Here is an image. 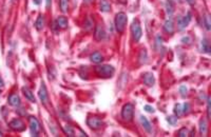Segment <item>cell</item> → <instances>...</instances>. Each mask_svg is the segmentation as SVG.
Masks as SVG:
<instances>
[{"label": "cell", "instance_id": "cell-29", "mask_svg": "<svg viewBox=\"0 0 211 137\" xmlns=\"http://www.w3.org/2000/svg\"><path fill=\"white\" fill-rule=\"evenodd\" d=\"M167 121H168L170 124H175L176 122H177V117H175V116H169V117L167 118Z\"/></svg>", "mask_w": 211, "mask_h": 137}, {"label": "cell", "instance_id": "cell-33", "mask_svg": "<svg viewBox=\"0 0 211 137\" xmlns=\"http://www.w3.org/2000/svg\"><path fill=\"white\" fill-rule=\"evenodd\" d=\"M180 92H181L182 96H185V95H186V93H187V88L185 86H182L180 88Z\"/></svg>", "mask_w": 211, "mask_h": 137}, {"label": "cell", "instance_id": "cell-37", "mask_svg": "<svg viewBox=\"0 0 211 137\" xmlns=\"http://www.w3.org/2000/svg\"><path fill=\"white\" fill-rule=\"evenodd\" d=\"M94 0H83V2H85L86 4H90V3H92Z\"/></svg>", "mask_w": 211, "mask_h": 137}, {"label": "cell", "instance_id": "cell-4", "mask_svg": "<svg viewBox=\"0 0 211 137\" xmlns=\"http://www.w3.org/2000/svg\"><path fill=\"white\" fill-rule=\"evenodd\" d=\"M131 32H132V36H133L134 41L135 42L140 41L143 33H141V28L140 25V22H138L137 20H133L132 25H131Z\"/></svg>", "mask_w": 211, "mask_h": 137}, {"label": "cell", "instance_id": "cell-27", "mask_svg": "<svg viewBox=\"0 0 211 137\" xmlns=\"http://www.w3.org/2000/svg\"><path fill=\"white\" fill-rule=\"evenodd\" d=\"M174 114L176 115V117H178V116L183 114V108H182L181 104H176L174 107Z\"/></svg>", "mask_w": 211, "mask_h": 137}, {"label": "cell", "instance_id": "cell-32", "mask_svg": "<svg viewBox=\"0 0 211 137\" xmlns=\"http://www.w3.org/2000/svg\"><path fill=\"white\" fill-rule=\"evenodd\" d=\"M144 109H145L146 112H149V113L154 112V108L151 107V106H145V107H144Z\"/></svg>", "mask_w": 211, "mask_h": 137}, {"label": "cell", "instance_id": "cell-38", "mask_svg": "<svg viewBox=\"0 0 211 137\" xmlns=\"http://www.w3.org/2000/svg\"><path fill=\"white\" fill-rule=\"evenodd\" d=\"M186 1H187V2H188V3H189V4H191V5H192V4H194L195 0H186Z\"/></svg>", "mask_w": 211, "mask_h": 137}, {"label": "cell", "instance_id": "cell-34", "mask_svg": "<svg viewBox=\"0 0 211 137\" xmlns=\"http://www.w3.org/2000/svg\"><path fill=\"white\" fill-rule=\"evenodd\" d=\"M190 110V104L189 103H185L184 104V109H183V114L184 113H188Z\"/></svg>", "mask_w": 211, "mask_h": 137}, {"label": "cell", "instance_id": "cell-19", "mask_svg": "<svg viewBox=\"0 0 211 137\" xmlns=\"http://www.w3.org/2000/svg\"><path fill=\"white\" fill-rule=\"evenodd\" d=\"M166 11L169 16H171L173 14V12H174V2L172 0H168L166 2Z\"/></svg>", "mask_w": 211, "mask_h": 137}, {"label": "cell", "instance_id": "cell-3", "mask_svg": "<svg viewBox=\"0 0 211 137\" xmlns=\"http://www.w3.org/2000/svg\"><path fill=\"white\" fill-rule=\"evenodd\" d=\"M134 114V107L132 103H127L123 107L121 110V117L125 121H131Z\"/></svg>", "mask_w": 211, "mask_h": 137}, {"label": "cell", "instance_id": "cell-16", "mask_svg": "<svg viewBox=\"0 0 211 137\" xmlns=\"http://www.w3.org/2000/svg\"><path fill=\"white\" fill-rule=\"evenodd\" d=\"M164 30L167 32L168 34H173L174 33V24H173L172 19H168L166 20L164 24Z\"/></svg>", "mask_w": 211, "mask_h": 137}, {"label": "cell", "instance_id": "cell-14", "mask_svg": "<svg viewBox=\"0 0 211 137\" xmlns=\"http://www.w3.org/2000/svg\"><path fill=\"white\" fill-rule=\"evenodd\" d=\"M22 92H24V95L25 96V98L29 99V100L31 101V103H36V99H35V96H34V93L31 91L30 89L27 88V87H24L22 88Z\"/></svg>", "mask_w": 211, "mask_h": 137}, {"label": "cell", "instance_id": "cell-5", "mask_svg": "<svg viewBox=\"0 0 211 137\" xmlns=\"http://www.w3.org/2000/svg\"><path fill=\"white\" fill-rule=\"evenodd\" d=\"M29 124H30V130L32 136H38V134L40 132V124L39 121L37 120L36 117H29Z\"/></svg>", "mask_w": 211, "mask_h": 137}, {"label": "cell", "instance_id": "cell-11", "mask_svg": "<svg viewBox=\"0 0 211 137\" xmlns=\"http://www.w3.org/2000/svg\"><path fill=\"white\" fill-rule=\"evenodd\" d=\"M143 79H144V82H145V84H147L148 87H152L153 84H154V82H155L154 76H153V74H152V73H150V72L145 73V74H144Z\"/></svg>", "mask_w": 211, "mask_h": 137}, {"label": "cell", "instance_id": "cell-28", "mask_svg": "<svg viewBox=\"0 0 211 137\" xmlns=\"http://www.w3.org/2000/svg\"><path fill=\"white\" fill-rule=\"evenodd\" d=\"M205 27H206L207 31L211 30V23H210V16L209 15L205 16Z\"/></svg>", "mask_w": 211, "mask_h": 137}, {"label": "cell", "instance_id": "cell-24", "mask_svg": "<svg viewBox=\"0 0 211 137\" xmlns=\"http://www.w3.org/2000/svg\"><path fill=\"white\" fill-rule=\"evenodd\" d=\"M93 24H94V21H93V19L91 18L90 16L88 17V18L86 19V21H85V29L87 31H90L92 28H93Z\"/></svg>", "mask_w": 211, "mask_h": 137}, {"label": "cell", "instance_id": "cell-13", "mask_svg": "<svg viewBox=\"0 0 211 137\" xmlns=\"http://www.w3.org/2000/svg\"><path fill=\"white\" fill-rule=\"evenodd\" d=\"M55 24L57 25L58 29H66L68 27V19H66L65 16H59L57 17L56 21H55Z\"/></svg>", "mask_w": 211, "mask_h": 137}, {"label": "cell", "instance_id": "cell-40", "mask_svg": "<svg viewBox=\"0 0 211 137\" xmlns=\"http://www.w3.org/2000/svg\"><path fill=\"white\" fill-rule=\"evenodd\" d=\"M34 3H35V4H39L40 1H39V0H34Z\"/></svg>", "mask_w": 211, "mask_h": 137}, {"label": "cell", "instance_id": "cell-26", "mask_svg": "<svg viewBox=\"0 0 211 137\" xmlns=\"http://www.w3.org/2000/svg\"><path fill=\"white\" fill-rule=\"evenodd\" d=\"M68 8H69V0H60V10L63 13L68 12Z\"/></svg>", "mask_w": 211, "mask_h": 137}, {"label": "cell", "instance_id": "cell-30", "mask_svg": "<svg viewBox=\"0 0 211 137\" xmlns=\"http://www.w3.org/2000/svg\"><path fill=\"white\" fill-rule=\"evenodd\" d=\"M178 136L180 137H184V136H188V130L186 128H183V129H181L178 131Z\"/></svg>", "mask_w": 211, "mask_h": 137}, {"label": "cell", "instance_id": "cell-7", "mask_svg": "<svg viewBox=\"0 0 211 137\" xmlns=\"http://www.w3.org/2000/svg\"><path fill=\"white\" fill-rule=\"evenodd\" d=\"M191 21V13L188 12L187 15H185L183 17H180L177 19V28L178 30H184L185 28L189 24V22Z\"/></svg>", "mask_w": 211, "mask_h": 137}, {"label": "cell", "instance_id": "cell-23", "mask_svg": "<svg viewBox=\"0 0 211 137\" xmlns=\"http://www.w3.org/2000/svg\"><path fill=\"white\" fill-rule=\"evenodd\" d=\"M63 131H65V133L68 136L70 137H73L75 136V132H74V129L72 128L70 124H66L65 127H63Z\"/></svg>", "mask_w": 211, "mask_h": 137}, {"label": "cell", "instance_id": "cell-25", "mask_svg": "<svg viewBox=\"0 0 211 137\" xmlns=\"http://www.w3.org/2000/svg\"><path fill=\"white\" fill-rule=\"evenodd\" d=\"M147 52L146 50H141L140 53V57H138V59H140V62L141 65H144V63L147 62Z\"/></svg>", "mask_w": 211, "mask_h": 137}, {"label": "cell", "instance_id": "cell-1", "mask_svg": "<svg viewBox=\"0 0 211 137\" xmlns=\"http://www.w3.org/2000/svg\"><path fill=\"white\" fill-rule=\"evenodd\" d=\"M95 72L99 77L102 78H110L114 75L115 70L112 66L109 65H103V66H97L95 69Z\"/></svg>", "mask_w": 211, "mask_h": 137}, {"label": "cell", "instance_id": "cell-35", "mask_svg": "<svg viewBox=\"0 0 211 137\" xmlns=\"http://www.w3.org/2000/svg\"><path fill=\"white\" fill-rule=\"evenodd\" d=\"M186 41H188L187 43H190V41H191V38H190V37H189V36H186V37H183V38H182V42L186 43Z\"/></svg>", "mask_w": 211, "mask_h": 137}, {"label": "cell", "instance_id": "cell-39", "mask_svg": "<svg viewBox=\"0 0 211 137\" xmlns=\"http://www.w3.org/2000/svg\"><path fill=\"white\" fill-rule=\"evenodd\" d=\"M50 4H51V0H47V8L50 7Z\"/></svg>", "mask_w": 211, "mask_h": 137}, {"label": "cell", "instance_id": "cell-41", "mask_svg": "<svg viewBox=\"0 0 211 137\" xmlns=\"http://www.w3.org/2000/svg\"><path fill=\"white\" fill-rule=\"evenodd\" d=\"M12 1H13V2H14V1H16V0H12Z\"/></svg>", "mask_w": 211, "mask_h": 137}, {"label": "cell", "instance_id": "cell-2", "mask_svg": "<svg viewBox=\"0 0 211 137\" xmlns=\"http://www.w3.org/2000/svg\"><path fill=\"white\" fill-rule=\"evenodd\" d=\"M127 21H128V17L125 13H118L115 17V28L118 33H123L125 31Z\"/></svg>", "mask_w": 211, "mask_h": 137}, {"label": "cell", "instance_id": "cell-20", "mask_svg": "<svg viewBox=\"0 0 211 137\" xmlns=\"http://www.w3.org/2000/svg\"><path fill=\"white\" fill-rule=\"evenodd\" d=\"M43 27H45V18H43V16L40 15L35 22V28L37 29V31H41Z\"/></svg>", "mask_w": 211, "mask_h": 137}, {"label": "cell", "instance_id": "cell-18", "mask_svg": "<svg viewBox=\"0 0 211 137\" xmlns=\"http://www.w3.org/2000/svg\"><path fill=\"white\" fill-rule=\"evenodd\" d=\"M103 55L100 54L99 52H94V53L90 56L91 61H92V62H94V63H100L103 61Z\"/></svg>", "mask_w": 211, "mask_h": 137}, {"label": "cell", "instance_id": "cell-15", "mask_svg": "<svg viewBox=\"0 0 211 137\" xmlns=\"http://www.w3.org/2000/svg\"><path fill=\"white\" fill-rule=\"evenodd\" d=\"M140 124H141V126H143L144 129H145L148 133H151L152 132V127H151V124H150L148 119H147L145 116H140Z\"/></svg>", "mask_w": 211, "mask_h": 137}, {"label": "cell", "instance_id": "cell-8", "mask_svg": "<svg viewBox=\"0 0 211 137\" xmlns=\"http://www.w3.org/2000/svg\"><path fill=\"white\" fill-rule=\"evenodd\" d=\"M87 124L93 130H97L103 126V120L98 117H90L87 119Z\"/></svg>", "mask_w": 211, "mask_h": 137}, {"label": "cell", "instance_id": "cell-9", "mask_svg": "<svg viewBox=\"0 0 211 137\" xmlns=\"http://www.w3.org/2000/svg\"><path fill=\"white\" fill-rule=\"evenodd\" d=\"M38 97L40 99V101H41L43 104L48 103L49 96H48L47 88H45V82H41V86H40V89H39V92H38Z\"/></svg>", "mask_w": 211, "mask_h": 137}, {"label": "cell", "instance_id": "cell-31", "mask_svg": "<svg viewBox=\"0 0 211 137\" xmlns=\"http://www.w3.org/2000/svg\"><path fill=\"white\" fill-rule=\"evenodd\" d=\"M210 98L207 99V116H208V119L210 118Z\"/></svg>", "mask_w": 211, "mask_h": 137}, {"label": "cell", "instance_id": "cell-12", "mask_svg": "<svg viewBox=\"0 0 211 137\" xmlns=\"http://www.w3.org/2000/svg\"><path fill=\"white\" fill-rule=\"evenodd\" d=\"M8 104L13 107H19L20 106V98L17 94H11L8 98Z\"/></svg>", "mask_w": 211, "mask_h": 137}, {"label": "cell", "instance_id": "cell-21", "mask_svg": "<svg viewBox=\"0 0 211 137\" xmlns=\"http://www.w3.org/2000/svg\"><path fill=\"white\" fill-rule=\"evenodd\" d=\"M199 132H201L202 135H206L207 134V122L205 119L199 120Z\"/></svg>", "mask_w": 211, "mask_h": 137}, {"label": "cell", "instance_id": "cell-22", "mask_svg": "<svg viewBox=\"0 0 211 137\" xmlns=\"http://www.w3.org/2000/svg\"><path fill=\"white\" fill-rule=\"evenodd\" d=\"M201 49H202V52H205V53H207V54L210 53L209 42H208L206 39L202 40V42H201Z\"/></svg>", "mask_w": 211, "mask_h": 137}, {"label": "cell", "instance_id": "cell-36", "mask_svg": "<svg viewBox=\"0 0 211 137\" xmlns=\"http://www.w3.org/2000/svg\"><path fill=\"white\" fill-rule=\"evenodd\" d=\"M3 87H4V82H3V80H2V78L0 77V91L3 89Z\"/></svg>", "mask_w": 211, "mask_h": 137}, {"label": "cell", "instance_id": "cell-6", "mask_svg": "<svg viewBox=\"0 0 211 137\" xmlns=\"http://www.w3.org/2000/svg\"><path fill=\"white\" fill-rule=\"evenodd\" d=\"M8 126L11 127V129L14 131H17V132H22V131L25 130V124L24 122L21 120L20 118H15L13 119L12 121H10Z\"/></svg>", "mask_w": 211, "mask_h": 137}, {"label": "cell", "instance_id": "cell-17", "mask_svg": "<svg viewBox=\"0 0 211 137\" xmlns=\"http://www.w3.org/2000/svg\"><path fill=\"white\" fill-rule=\"evenodd\" d=\"M99 10L102 12H103V13L110 12V10H111V5H110L108 0H100L99 1Z\"/></svg>", "mask_w": 211, "mask_h": 137}, {"label": "cell", "instance_id": "cell-10", "mask_svg": "<svg viewBox=\"0 0 211 137\" xmlns=\"http://www.w3.org/2000/svg\"><path fill=\"white\" fill-rule=\"evenodd\" d=\"M94 37L97 41H102V40H103L107 37L105 30H103L100 25H97L96 27V30H95V33H94Z\"/></svg>", "mask_w": 211, "mask_h": 137}]
</instances>
